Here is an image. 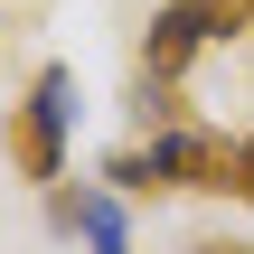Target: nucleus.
Listing matches in <instances>:
<instances>
[{
	"label": "nucleus",
	"instance_id": "obj_1",
	"mask_svg": "<svg viewBox=\"0 0 254 254\" xmlns=\"http://www.w3.org/2000/svg\"><path fill=\"white\" fill-rule=\"evenodd\" d=\"M104 179H113V189H151V198H160V189H217V198H226V179H236V141H226V132H198V123H170V132L113 151Z\"/></svg>",
	"mask_w": 254,
	"mask_h": 254
},
{
	"label": "nucleus",
	"instance_id": "obj_2",
	"mask_svg": "<svg viewBox=\"0 0 254 254\" xmlns=\"http://www.w3.org/2000/svg\"><path fill=\"white\" fill-rule=\"evenodd\" d=\"M245 28H254V0H170V9L151 19V38H141V75H151V85H179L198 47L245 38Z\"/></svg>",
	"mask_w": 254,
	"mask_h": 254
},
{
	"label": "nucleus",
	"instance_id": "obj_3",
	"mask_svg": "<svg viewBox=\"0 0 254 254\" xmlns=\"http://www.w3.org/2000/svg\"><path fill=\"white\" fill-rule=\"evenodd\" d=\"M66 123H75V75H66V66H38L28 104H19V123H9V160H19L28 179H57V170H66Z\"/></svg>",
	"mask_w": 254,
	"mask_h": 254
},
{
	"label": "nucleus",
	"instance_id": "obj_4",
	"mask_svg": "<svg viewBox=\"0 0 254 254\" xmlns=\"http://www.w3.org/2000/svg\"><path fill=\"white\" fill-rule=\"evenodd\" d=\"M57 217H66V226H85V245H94V254H132L123 207H113V198H57Z\"/></svg>",
	"mask_w": 254,
	"mask_h": 254
},
{
	"label": "nucleus",
	"instance_id": "obj_5",
	"mask_svg": "<svg viewBox=\"0 0 254 254\" xmlns=\"http://www.w3.org/2000/svg\"><path fill=\"white\" fill-rule=\"evenodd\" d=\"M226 198H245V207H254V132L236 141V179H226Z\"/></svg>",
	"mask_w": 254,
	"mask_h": 254
},
{
	"label": "nucleus",
	"instance_id": "obj_6",
	"mask_svg": "<svg viewBox=\"0 0 254 254\" xmlns=\"http://www.w3.org/2000/svg\"><path fill=\"white\" fill-rule=\"evenodd\" d=\"M189 254H254V245H226V236H217V245H189Z\"/></svg>",
	"mask_w": 254,
	"mask_h": 254
}]
</instances>
